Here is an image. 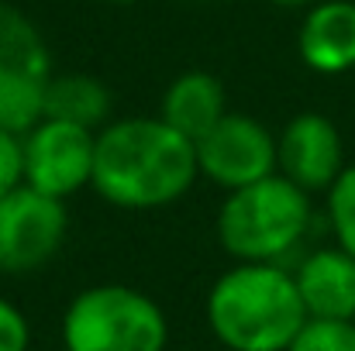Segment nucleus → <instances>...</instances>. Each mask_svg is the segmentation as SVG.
<instances>
[{
	"label": "nucleus",
	"instance_id": "1",
	"mask_svg": "<svg viewBox=\"0 0 355 351\" xmlns=\"http://www.w3.org/2000/svg\"><path fill=\"white\" fill-rule=\"evenodd\" d=\"M197 176V145L162 117H124L97 131L90 186L114 207H166L180 200Z\"/></svg>",
	"mask_w": 355,
	"mask_h": 351
},
{
	"label": "nucleus",
	"instance_id": "2",
	"mask_svg": "<svg viewBox=\"0 0 355 351\" xmlns=\"http://www.w3.org/2000/svg\"><path fill=\"white\" fill-rule=\"evenodd\" d=\"M293 272L238 262L207 293V324L232 351H286L307 324Z\"/></svg>",
	"mask_w": 355,
	"mask_h": 351
},
{
	"label": "nucleus",
	"instance_id": "3",
	"mask_svg": "<svg viewBox=\"0 0 355 351\" xmlns=\"http://www.w3.org/2000/svg\"><path fill=\"white\" fill-rule=\"evenodd\" d=\"M311 217V193L272 172L225 197L218 210V241L238 262L279 265V258L304 241Z\"/></svg>",
	"mask_w": 355,
	"mask_h": 351
},
{
	"label": "nucleus",
	"instance_id": "4",
	"mask_svg": "<svg viewBox=\"0 0 355 351\" xmlns=\"http://www.w3.org/2000/svg\"><path fill=\"white\" fill-rule=\"evenodd\" d=\"M169 321L135 286H90L62 314V351H166Z\"/></svg>",
	"mask_w": 355,
	"mask_h": 351
},
{
	"label": "nucleus",
	"instance_id": "5",
	"mask_svg": "<svg viewBox=\"0 0 355 351\" xmlns=\"http://www.w3.org/2000/svg\"><path fill=\"white\" fill-rule=\"evenodd\" d=\"M52 55L24 10L0 0V127L24 134L42 117Z\"/></svg>",
	"mask_w": 355,
	"mask_h": 351
},
{
	"label": "nucleus",
	"instance_id": "6",
	"mask_svg": "<svg viewBox=\"0 0 355 351\" xmlns=\"http://www.w3.org/2000/svg\"><path fill=\"white\" fill-rule=\"evenodd\" d=\"M21 155H24V186L66 200L94 183L97 131L38 117L21 134Z\"/></svg>",
	"mask_w": 355,
	"mask_h": 351
},
{
	"label": "nucleus",
	"instance_id": "7",
	"mask_svg": "<svg viewBox=\"0 0 355 351\" xmlns=\"http://www.w3.org/2000/svg\"><path fill=\"white\" fill-rule=\"evenodd\" d=\"M66 207L31 186H17L0 197V272L24 276L42 269L66 241Z\"/></svg>",
	"mask_w": 355,
	"mask_h": 351
},
{
	"label": "nucleus",
	"instance_id": "8",
	"mask_svg": "<svg viewBox=\"0 0 355 351\" xmlns=\"http://www.w3.org/2000/svg\"><path fill=\"white\" fill-rule=\"evenodd\" d=\"M276 162H279L276 134L248 114H225L197 141L200 172L211 183H218L225 193L272 176Z\"/></svg>",
	"mask_w": 355,
	"mask_h": 351
},
{
	"label": "nucleus",
	"instance_id": "9",
	"mask_svg": "<svg viewBox=\"0 0 355 351\" xmlns=\"http://www.w3.org/2000/svg\"><path fill=\"white\" fill-rule=\"evenodd\" d=\"M276 172L304 193H328L345 172V145L335 120L324 114H297L276 138Z\"/></svg>",
	"mask_w": 355,
	"mask_h": 351
},
{
	"label": "nucleus",
	"instance_id": "10",
	"mask_svg": "<svg viewBox=\"0 0 355 351\" xmlns=\"http://www.w3.org/2000/svg\"><path fill=\"white\" fill-rule=\"evenodd\" d=\"M297 293L311 321H355V255L345 248H318L293 272Z\"/></svg>",
	"mask_w": 355,
	"mask_h": 351
},
{
	"label": "nucleus",
	"instance_id": "11",
	"mask_svg": "<svg viewBox=\"0 0 355 351\" xmlns=\"http://www.w3.org/2000/svg\"><path fill=\"white\" fill-rule=\"evenodd\" d=\"M297 48L307 69L321 76L355 69V0H318L307 7Z\"/></svg>",
	"mask_w": 355,
	"mask_h": 351
},
{
	"label": "nucleus",
	"instance_id": "12",
	"mask_svg": "<svg viewBox=\"0 0 355 351\" xmlns=\"http://www.w3.org/2000/svg\"><path fill=\"white\" fill-rule=\"evenodd\" d=\"M228 114V97H225V87L218 76L204 73V69H190V73H180L166 93H162V104H159V117L180 131L183 138H190L193 145Z\"/></svg>",
	"mask_w": 355,
	"mask_h": 351
},
{
	"label": "nucleus",
	"instance_id": "13",
	"mask_svg": "<svg viewBox=\"0 0 355 351\" xmlns=\"http://www.w3.org/2000/svg\"><path fill=\"white\" fill-rule=\"evenodd\" d=\"M107 114H111V93L97 76L52 73V80L45 87V97H42V117L97 131V127H104Z\"/></svg>",
	"mask_w": 355,
	"mask_h": 351
},
{
	"label": "nucleus",
	"instance_id": "14",
	"mask_svg": "<svg viewBox=\"0 0 355 351\" xmlns=\"http://www.w3.org/2000/svg\"><path fill=\"white\" fill-rule=\"evenodd\" d=\"M328 221H331L338 248L355 255V162L345 165V172L328 190Z\"/></svg>",
	"mask_w": 355,
	"mask_h": 351
},
{
	"label": "nucleus",
	"instance_id": "15",
	"mask_svg": "<svg viewBox=\"0 0 355 351\" xmlns=\"http://www.w3.org/2000/svg\"><path fill=\"white\" fill-rule=\"evenodd\" d=\"M286 351H355V321H307Z\"/></svg>",
	"mask_w": 355,
	"mask_h": 351
},
{
	"label": "nucleus",
	"instance_id": "16",
	"mask_svg": "<svg viewBox=\"0 0 355 351\" xmlns=\"http://www.w3.org/2000/svg\"><path fill=\"white\" fill-rule=\"evenodd\" d=\"M31 348V324L28 317L0 296V351H28Z\"/></svg>",
	"mask_w": 355,
	"mask_h": 351
},
{
	"label": "nucleus",
	"instance_id": "17",
	"mask_svg": "<svg viewBox=\"0 0 355 351\" xmlns=\"http://www.w3.org/2000/svg\"><path fill=\"white\" fill-rule=\"evenodd\" d=\"M272 7H283V10H307V7H314L318 0H269Z\"/></svg>",
	"mask_w": 355,
	"mask_h": 351
},
{
	"label": "nucleus",
	"instance_id": "18",
	"mask_svg": "<svg viewBox=\"0 0 355 351\" xmlns=\"http://www.w3.org/2000/svg\"><path fill=\"white\" fill-rule=\"evenodd\" d=\"M107 3H135V0H107Z\"/></svg>",
	"mask_w": 355,
	"mask_h": 351
}]
</instances>
